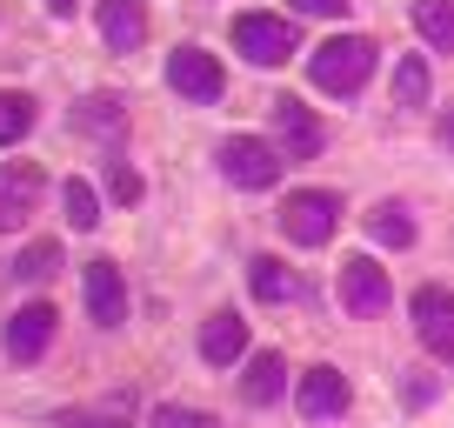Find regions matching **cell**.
I'll list each match as a JSON object with an SVG mask.
<instances>
[{"label":"cell","mask_w":454,"mask_h":428,"mask_svg":"<svg viewBox=\"0 0 454 428\" xmlns=\"http://www.w3.org/2000/svg\"><path fill=\"white\" fill-rule=\"evenodd\" d=\"M294 408L308 415V422H334L340 408H348V375L340 369H308L294 388Z\"/></svg>","instance_id":"cell-12"},{"label":"cell","mask_w":454,"mask_h":428,"mask_svg":"<svg viewBox=\"0 0 454 428\" xmlns=\"http://www.w3.org/2000/svg\"><path fill=\"white\" fill-rule=\"evenodd\" d=\"M368 234H374L381 248H408V242H414V221H408V208L381 201V208H368Z\"/></svg>","instance_id":"cell-18"},{"label":"cell","mask_w":454,"mask_h":428,"mask_svg":"<svg viewBox=\"0 0 454 428\" xmlns=\"http://www.w3.org/2000/svg\"><path fill=\"white\" fill-rule=\"evenodd\" d=\"M294 14H321V20H334V14H348V0H287Z\"/></svg>","instance_id":"cell-27"},{"label":"cell","mask_w":454,"mask_h":428,"mask_svg":"<svg viewBox=\"0 0 454 428\" xmlns=\"http://www.w3.org/2000/svg\"><path fill=\"white\" fill-rule=\"evenodd\" d=\"M168 87H174L181 100H221L227 74H221V60H214L207 47H174V60H168Z\"/></svg>","instance_id":"cell-8"},{"label":"cell","mask_w":454,"mask_h":428,"mask_svg":"<svg viewBox=\"0 0 454 428\" xmlns=\"http://www.w3.org/2000/svg\"><path fill=\"white\" fill-rule=\"evenodd\" d=\"M54 268H60V242H27V248H20V261H14L20 281H47Z\"/></svg>","instance_id":"cell-24"},{"label":"cell","mask_w":454,"mask_h":428,"mask_svg":"<svg viewBox=\"0 0 454 428\" xmlns=\"http://www.w3.org/2000/svg\"><path fill=\"white\" fill-rule=\"evenodd\" d=\"M54 321H60V314L47 308V301L14 308V321H7V355H14V361H41L47 342H54Z\"/></svg>","instance_id":"cell-11"},{"label":"cell","mask_w":454,"mask_h":428,"mask_svg":"<svg viewBox=\"0 0 454 428\" xmlns=\"http://www.w3.org/2000/svg\"><path fill=\"white\" fill-rule=\"evenodd\" d=\"M81 288H87V314H94L100 329H121V321H128V281H121L114 261H87Z\"/></svg>","instance_id":"cell-10"},{"label":"cell","mask_w":454,"mask_h":428,"mask_svg":"<svg viewBox=\"0 0 454 428\" xmlns=\"http://www.w3.org/2000/svg\"><path fill=\"white\" fill-rule=\"evenodd\" d=\"M441 147H454V107L441 115Z\"/></svg>","instance_id":"cell-28"},{"label":"cell","mask_w":454,"mask_h":428,"mask_svg":"<svg viewBox=\"0 0 454 428\" xmlns=\"http://www.w3.org/2000/svg\"><path fill=\"white\" fill-rule=\"evenodd\" d=\"M414 28H421L427 47L454 54V0H414Z\"/></svg>","instance_id":"cell-17"},{"label":"cell","mask_w":454,"mask_h":428,"mask_svg":"<svg viewBox=\"0 0 454 428\" xmlns=\"http://www.w3.org/2000/svg\"><path fill=\"white\" fill-rule=\"evenodd\" d=\"M41 168H34V161H7V168H0V234H14L20 221H27L34 208H41Z\"/></svg>","instance_id":"cell-9"},{"label":"cell","mask_w":454,"mask_h":428,"mask_svg":"<svg viewBox=\"0 0 454 428\" xmlns=\"http://www.w3.org/2000/svg\"><path fill=\"white\" fill-rule=\"evenodd\" d=\"M241 395L254 401V408H274V401L287 395V361H281V355H254V361H247Z\"/></svg>","instance_id":"cell-15"},{"label":"cell","mask_w":454,"mask_h":428,"mask_svg":"<svg viewBox=\"0 0 454 428\" xmlns=\"http://www.w3.org/2000/svg\"><path fill=\"white\" fill-rule=\"evenodd\" d=\"M27 128H34V100L14 94V87H0V147L27 141Z\"/></svg>","instance_id":"cell-19"},{"label":"cell","mask_w":454,"mask_h":428,"mask_svg":"<svg viewBox=\"0 0 454 428\" xmlns=\"http://www.w3.org/2000/svg\"><path fill=\"white\" fill-rule=\"evenodd\" d=\"M234 47H241L254 67H274V60L294 54V20L287 14H241L234 20Z\"/></svg>","instance_id":"cell-5"},{"label":"cell","mask_w":454,"mask_h":428,"mask_svg":"<svg viewBox=\"0 0 454 428\" xmlns=\"http://www.w3.org/2000/svg\"><path fill=\"white\" fill-rule=\"evenodd\" d=\"M107 194L114 201H141V174H134L128 161H114V168H107Z\"/></svg>","instance_id":"cell-25"},{"label":"cell","mask_w":454,"mask_h":428,"mask_svg":"<svg viewBox=\"0 0 454 428\" xmlns=\"http://www.w3.org/2000/svg\"><path fill=\"white\" fill-rule=\"evenodd\" d=\"M414 335L434 361H454V295L448 288H414Z\"/></svg>","instance_id":"cell-7"},{"label":"cell","mask_w":454,"mask_h":428,"mask_svg":"<svg viewBox=\"0 0 454 428\" xmlns=\"http://www.w3.org/2000/svg\"><path fill=\"white\" fill-rule=\"evenodd\" d=\"M247 281H254V295H261V301H287V295H294V274H287L274 255L247 261Z\"/></svg>","instance_id":"cell-21"},{"label":"cell","mask_w":454,"mask_h":428,"mask_svg":"<svg viewBox=\"0 0 454 428\" xmlns=\"http://www.w3.org/2000/svg\"><path fill=\"white\" fill-rule=\"evenodd\" d=\"M308 74H314L321 94H361L368 74H374V41H368V34H334V41L314 47Z\"/></svg>","instance_id":"cell-1"},{"label":"cell","mask_w":454,"mask_h":428,"mask_svg":"<svg viewBox=\"0 0 454 428\" xmlns=\"http://www.w3.org/2000/svg\"><path fill=\"white\" fill-rule=\"evenodd\" d=\"M100 41L114 54H134L147 41V0H100Z\"/></svg>","instance_id":"cell-13"},{"label":"cell","mask_w":454,"mask_h":428,"mask_svg":"<svg viewBox=\"0 0 454 428\" xmlns=\"http://www.w3.org/2000/svg\"><path fill=\"white\" fill-rule=\"evenodd\" d=\"M154 428H214V415H200V408H154Z\"/></svg>","instance_id":"cell-26"},{"label":"cell","mask_w":454,"mask_h":428,"mask_svg":"<svg viewBox=\"0 0 454 428\" xmlns=\"http://www.w3.org/2000/svg\"><path fill=\"white\" fill-rule=\"evenodd\" d=\"M47 14H54V20H67V14H74V0H47Z\"/></svg>","instance_id":"cell-29"},{"label":"cell","mask_w":454,"mask_h":428,"mask_svg":"<svg viewBox=\"0 0 454 428\" xmlns=\"http://www.w3.org/2000/svg\"><path fill=\"white\" fill-rule=\"evenodd\" d=\"M221 174L234 187H274L281 181V147L274 141H254V134H234V141H221Z\"/></svg>","instance_id":"cell-3"},{"label":"cell","mask_w":454,"mask_h":428,"mask_svg":"<svg viewBox=\"0 0 454 428\" xmlns=\"http://www.w3.org/2000/svg\"><path fill=\"white\" fill-rule=\"evenodd\" d=\"M281 228H287L294 248H327L334 228H340V194H327V187H301V194H287Z\"/></svg>","instance_id":"cell-2"},{"label":"cell","mask_w":454,"mask_h":428,"mask_svg":"<svg viewBox=\"0 0 454 428\" xmlns=\"http://www.w3.org/2000/svg\"><path fill=\"white\" fill-rule=\"evenodd\" d=\"M74 121H81L87 134H121L128 128V100L121 94H87L81 107H74Z\"/></svg>","instance_id":"cell-16"},{"label":"cell","mask_w":454,"mask_h":428,"mask_svg":"<svg viewBox=\"0 0 454 428\" xmlns=\"http://www.w3.org/2000/svg\"><path fill=\"white\" fill-rule=\"evenodd\" d=\"M60 208H67V221H74V228H100V194H94V187H87V181H67V187H60Z\"/></svg>","instance_id":"cell-23"},{"label":"cell","mask_w":454,"mask_h":428,"mask_svg":"<svg viewBox=\"0 0 454 428\" xmlns=\"http://www.w3.org/2000/svg\"><path fill=\"white\" fill-rule=\"evenodd\" d=\"M387 301H395V288H387V268L374 255H348V261H340V308L355 314V321L381 314Z\"/></svg>","instance_id":"cell-4"},{"label":"cell","mask_w":454,"mask_h":428,"mask_svg":"<svg viewBox=\"0 0 454 428\" xmlns=\"http://www.w3.org/2000/svg\"><path fill=\"white\" fill-rule=\"evenodd\" d=\"M200 355H207L214 369H234V361L247 355V321H241V314H207V329H200Z\"/></svg>","instance_id":"cell-14"},{"label":"cell","mask_w":454,"mask_h":428,"mask_svg":"<svg viewBox=\"0 0 454 428\" xmlns=\"http://www.w3.org/2000/svg\"><path fill=\"white\" fill-rule=\"evenodd\" d=\"M321 121H314V107H301L294 94L274 100V147H281V161H314L321 155Z\"/></svg>","instance_id":"cell-6"},{"label":"cell","mask_w":454,"mask_h":428,"mask_svg":"<svg viewBox=\"0 0 454 428\" xmlns=\"http://www.w3.org/2000/svg\"><path fill=\"white\" fill-rule=\"evenodd\" d=\"M67 428H128L134 422V401L128 395H114V401H100V408H74V415H60Z\"/></svg>","instance_id":"cell-22"},{"label":"cell","mask_w":454,"mask_h":428,"mask_svg":"<svg viewBox=\"0 0 454 428\" xmlns=\"http://www.w3.org/2000/svg\"><path fill=\"white\" fill-rule=\"evenodd\" d=\"M421 100H427V60L401 54L395 60V107H421Z\"/></svg>","instance_id":"cell-20"}]
</instances>
